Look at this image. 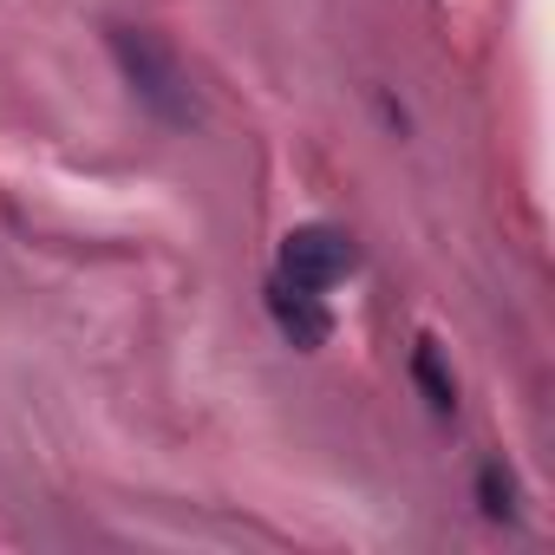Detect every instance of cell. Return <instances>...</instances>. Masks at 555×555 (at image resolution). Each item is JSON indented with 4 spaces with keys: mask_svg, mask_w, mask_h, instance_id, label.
<instances>
[{
    "mask_svg": "<svg viewBox=\"0 0 555 555\" xmlns=\"http://www.w3.org/2000/svg\"><path fill=\"white\" fill-rule=\"evenodd\" d=\"M412 379H418V392H425V405H431L438 418L457 412V386H451V373H444V360H438L431 340H418V353H412Z\"/></svg>",
    "mask_w": 555,
    "mask_h": 555,
    "instance_id": "cell-4",
    "label": "cell"
},
{
    "mask_svg": "<svg viewBox=\"0 0 555 555\" xmlns=\"http://www.w3.org/2000/svg\"><path fill=\"white\" fill-rule=\"evenodd\" d=\"M353 261H360L353 242H347L340 229H327V222L288 229V242H282V274H288V282H301V288H334V282H347Z\"/></svg>",
    "mask_w": 555,
    "mask_h": 555,
    "instance_id": "cell-2",
    "label": "cell"
},
{
    "mask_svg": "<svg viewBox=\"0 0 555 555\" xmlns=\"http://www.w3.org/2000/svg\"><path fill=\"white\" fill-rule=\"evenodd\" d=\"M268 321L282 327V340L301 347V353L327 347V334H334V321L321 308V288H301V282H288V274H274V282H268Z\"/></svg>",
    "mask_w": 555,
    "mask_h": 555,
    "instance_id": "cell-3",
    "label": "cell"
},
{
    "mask_svg": "<svg viewBox=\"0 0 555 555\" xmlns=\"http://www.w3.org/2000/svg\"><path fill=\"white\" fill-rule=\"evenodd\" d=\"M477 490H483V516H516V483H509L503 464H483Z\"/></svg>",
    "mask_w": 555,
    "mask_h": 555,
    "instance_id": "cell-5",
    "label": "cell"
},
{
    "mask_svg": "<svg viewBox=\"0 0 555 555\" xmlns=\"http://www.w3.org/2000/svg\"><path fill=\"white\" fill-rule=\"evenodd\" d=\"M112 60H118V73H125V86L138 92L144 112H157L164 125H190V118H196L190 79H183V66L170 60V47H164L157 34L112 27Z\"/></svg>",
    "mask_w": 555,
    "mask_h": 555,
    "instance_id": "cell-1",
    "label": "cell"
}]
</instances>
